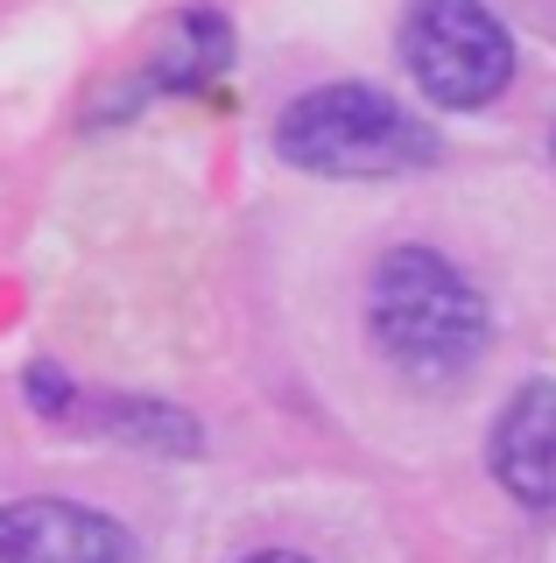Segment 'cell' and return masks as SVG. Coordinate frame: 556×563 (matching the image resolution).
<instances>
[{
    "label": "cell",
    "mask_w": 556,
    "mask_h": 563,
    "mask_svg": "<svg viewBox=\"0 0 556 563\" xmlns=\"http://www.w3.org/2000/svg\"><path fill=\"white\" fill-rule=\"evenodd\" d=\"M486 465L521 507H556V380H529L508 395L486 437Z\"/></svg>",
    "instance_id": "cell-5"
},
{
    "label": "cell",
    "mask_w": 556,
    "mask_h": 563,
    "mask_svg": "<svg viewBox=\"0 0 556 563\" xmlns=\"http://www.w3.org/2000/svg\"><path fill=\"white\" fill-rule=\"evenodd\" d=\"M0 563H134V536L78 500H8Z\"/></svg>",
    "instance_id": "cell-4"
},
{
    "label": "cell",
    "mask_w": 556,
    "mask_h": 563,
    "mask_svg": "<svg viewBox=\"0 0 556 563\" xmlns=\"http://www.w3.org/2000/svg\"><path fill=\"white\" fill-rule=\"evenodd\" d=\"M99 422H107L113 437H127V444L169 451V457H190V451L204 444L198 422H190L184 409H169V401H107V409H99Z\"/></svg>",
    "instance_id": "cell-7"
},
{
    "label": "cell",
    "mask_w": 556,
    "mask_h": 563,
    "mask_svg": "<svg viewBox=\"0 0 556 563\" xmlns=\"http://www.w3.org/2000/svg\"><path fill=\"white\" fill-rule=\"evenodd\" d=\"M367 331L388 366H402L423 387H444L479 366L493 317L472 275L437 246H388L367 275Z\"/></svg>",
    "instance_id": "cell-1"
},
{
    "label": "cell",
    "mask_w": 556,
    "mask_h": 563,
    "mask_svg": "<svg viewBox=\"0 0 556 563\" xmlns=\"http://www.w3.org/2000/svg\"><path fill=\"white\" fill-rule=\"evenodd\" d=\"M275 155L289 169H310V176L374 184V176H409V169L437 163V128H423L380 85H318V92L282 106Z\"/></svg>",
    "instance_id": "cell-2"
},
{
    "label": "cell",
    "mask_w": 556,
    "mask_h": 563,
    "mask_svg": "<svg viewBox=\"0 0 556 563\" xmlns=\"http://www.w3.org/2000/svg\"><path fill=\"white\" fill-rule=\"evenodd\" d=\"M29 395H36V409L64 416V401H71V380H64L57 366H29Z\"/></svg>",
    "instance_id": "cell-8"
},
{
    "label": "cell",
    "mask_w": 556,
    "mask_h": 563,
    "mask_svg": "<svg viewBox=\"0 0 556 563\" xmlns=\"http://www.w3.org/2000/svg\"><path fill=\"white\" fill-rule=\"evenodd\" d=\"M402 64L444 113H479L514 85V35L486 0H409Z\"/></svg>",
    "instance_id": "cell-3"
},
{
    "label": "cell",
    "mask_w": 556,
    "mask_h": 563,
    "mask_svg": "<svg viewBox=\"0 0 556 563\" xmlns=\"http://www.w3.org/2000/svg\"><path fill=\"white\" fill-rule=\"evenodd\" d=\"M225 64H233V22L219 8H184L155 43L148 85L155 92H204Z\"/></svg>",
    "instance_id": "cell-6"
},
{
    "label": "cell",
    "mask_w": 556,
    "mask_h": 563,
    "mask_svg": "<svg viewBox=\"0 0 556 563\" xmlns=\"http://www.w3.org/2000/svg\"><path fill=\"white\" fill-rule=\"evenodd\" d=\"M247 563H310V556H297V550H268V556H247Z\"/></svg>",
    "instance_id": "cell-9"
}]
</instances>
